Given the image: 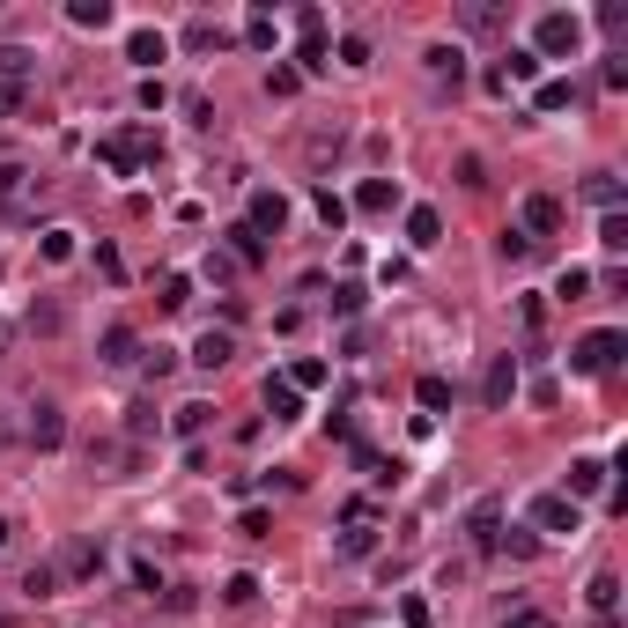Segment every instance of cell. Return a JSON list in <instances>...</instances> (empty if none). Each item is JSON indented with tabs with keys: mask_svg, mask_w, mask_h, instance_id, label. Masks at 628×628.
<instances>
[{
	"mask_svg": "<svg viewBox=\"0 0 628 628\" xmlns=\"http://www.w3.org/2000/svg\"><path fill=\"white\" fill-rule=\"evenodd\" d=\"M621 355H628V333L599 326V333H584L577 348H569V370L577 377H606V370H621Z\"/></svg>",
	"mask_w": 628,
	"mask_h": 628,
	"instance_id": "6da1fadb",
	"label": "cell"
},
{
	"mask_svg": "<svg viewBox=\"0 0 628 628\" xmlns=\"http://www.w3.org/2000/svg\"><path fill=\"white\" fill-rule=\"evenodd\" d=\"M577 45H584V23H577V15H540V23H532V60H577Z\"/></svg>",
	"mask_w": 628,
	"mask_h": 628,
	"instance_id": "7a4b0ae2",
	"label": "cell"
},
{
	"mask_svg": "<svg viewBox=\"0 0 628 628\" xmlns=\"http://www.w3.org/2000/svg\"><path fill=\"white\" fill-rule=\"evenodd\" d=\"M525 518H532V532H584V503H569L555 488V496H532Z\"/></svg>",
	"mask_w": 628,
	"mask_h": 628,
	"instance_id": "3957f363",
	"label": "cell"
},
{
	"mask_svg": "<svg viewBox=\"0 0 628 628\" xmlns=\"http://www.w3.org/2000/svg\"><path fill=\"white\" fill-rule=\"evenodd\" d=\"M97 156L119 170V178H133V170H141V156H156V141H148L141 126H126V133H111V141H97Z\"/></svg>",
	"mask_w": 628,
	"mask_h": 628,
	"instance_id": "277c9868",
	"label": "cell"
},
{
	"mask_svg": "<svg viewBox=\"0 0 628 628\" xmlns=\"http://www.w3.org/2000/svg\"><path fill=\"white\" fill-rule=\"evenodd\" d=\"M466 532H473V547L481 555H496V540H503V496H481L466 510Z\"/></svg>",
	"mask_w": 628,
	"mask_h": 628,
	"instance_id": "5b68a950",
	"label": "cell"
},
{
	"mask_svg": "<svg viewBox=\"0 0 628 628\" xmlns=\"http://www.w3.org/2000/svg\"><path fill=\"white\" fill-rule=\"evenodd\" d=\"M518 385H525V377H518V355H496V363H488L481 399H488V407H510V399H518Z\"/></svg>",
	"mask_w": 628,
	"mask_h": 628,
	"instance_id": "8992f818",
	"label": "cell"
},
{
	"mask_svg": "<svg viewBox=\"0 0 628 628\" xmlns=\"http://www.w3.org/2000/svg\"><path fill=\"white\" fill-rule=\"evenodd\" d=\"M60 436H67V414L52 407V399H37V407H30V444L37 451H60Z\"/></svg>",
	"mask_w": 628,
	"mask_h": 628,
	"instance_id": "52a82bcc",
	"label": "cell"
},
{
	"mask_svg": "<svg viewBox=\"0 0 628 628\" xmlns=\"http://www.w3.org/2000/svg\"><path fill=\"white\" fill-rule=\"evenodd\" d=\"M562 230V200L555 193H532L525 200V237H555Z\"/></svg>",
	"mask_w": 628,
	"mask_h": 628,
	"instance_id": "ba28073f",
	"label": "cell"
},
{
	"mask_svg": "<svg viewBox=\"0 0 628 628\" xmlns=\"http://www.w3.org/2000/svg\"><path fill=\"white\" fill-rule=\"evenodd\" d=\"M97 355H104V363H111V370H126V363H141V333H133V326H111V333L97 340Z\"/></svg>",
	"mask_w": 628,
	"mask_h": 628,
	"instance_id": "9c48e42d",
	"label": "cell"
},
{
	"mask_svg": "<svg viewBox=\"0 0 628 628\" xmlns=\"http://www.w3.org/2000/svg\"><path fill=\"white\" fill-rule=\"evenodd\" d=\"M599 488H606V459H577V466H569V481H562V496L584 503V496H599Z\"/></svg>",
	"mask_w": 628,
	"mask_h": 628,
	"instance_id": "30bf717a",
	"label": "cell"
},
{
	"mask_svg": "<svg viewBox=\"0 0 628 628\" xmlns=\"http://www.w3.org/2000/svg\"><path fill=\"white\" fill-rule=\"evenodd\" d=\"M126 60H133V67L170 60V37H163V30H126Z\"/></svg>",
	"mask_w": 628,
	"mask_h": 628,
	"instance_id": "8fae6325",
	"label": "cell"
},
{
	"mask_svg": "<svg viewBox=\"0 0 628 628\" xmlns=\"http://www.w3.org/2000/svg\"><path fill=\"white\" fill-rule=\"evenodd\" d=\"M281 222H289V200L281 193H252V222H244V230L266 237V230H281Z\"/></svg>",
	"mask_w": 628,
	"mask_h": 628,
	"instance_id": "7c38bea8",
	"label": "cell"
},
{
	"mask_svg": "<svg viewBox=\"0 0 628 628\" xmlns=\"http://www.w3.org/2000/svg\"><path fill=\"white\" fill-rule=\"evenodd\" d=\"M355 207H363V215H392V207H399V185H392V178H363V185H355Z\"/></svg>",
	"mask_w": 628,
	"mask_h": 628,
	"instance_id": "4fadbf2b",
	"label": "cell"
},
{
	"mask_svg": "<svg viewBox=\"0 0 628 628\" xmlns=\"http://www.w3.org/2000/svg\"><path fill=\"white\" fill-rule=\"evenodd\" d=\"M266 414H274V422H296L303 414V392L289 385V377H266Z\"/></svg>",
	"mask_w": 628,
	"mask_h": 628,
	"instance_id": "5bb4252c",
	"label": "cell"
},
{
	"mask_svg": "<svg viewBox=\"0 0 628 628\" xmlns=\"http://www.w3.org/2000/svg\"><path fill=\"white\" fill-rule=\"evenodd\" d=\"M230 355H237V340H230V333H215V326H207V333L193 340V363H200V370H222Z\"/></svg>",
	"mask_w": 628,
	"mask_h": 628,
	"instance_id": "9a60e30c",
	"label": "cell"
},
{
	"mask_svg": "<svg viewBox=\"0 0 628 628\" xmlns=\"http://www.w3.org/2000/svg\"><path fill=\"white\" fill-rule=\"evenodd\" d=\"M436 237H444V215H436V207H407V244L414 252H429Z\"/></svg>",
	"mask_w": 628,
	"mask_h": 628,
	"instance_id": "2e32d148",
	"label": "cell"
},
{
	"mask_svg": "<svg viewBox=\"0 0 628 628\" xmlns=\"http://www.w3.org/2000/svg\"><path fill=\"white\" fill-rule=\"evenodd\" d=\"M97 569H104V547L97 540H74L67 562H60V577H97Z\"/></svg>",
	"mask_w": 628,
	"mask_h": 628,
	"instance_id": "e0dca14e",
	"label": "cell"
},
{
	"mask_svg": "<svg viewBox=\"0 0 628 628\" xmlns=\"http://www.w3.org/2000/svg\"><path fill=\"white\" fill-rule=\"evenodd\" d=\"M584 599H592V614H599V621H614V606H621V577H614V569H599Z\"/></svg>",
	"mask_w": 628,
	"mask_h": 628,
	"instance_id": "ac0fdd59",
	"label": "cell"
},
{
	"mask_svg": "<svg viewBox=\"0 0 628 628\" xmlns=\"http://www.w3.org/2000/svg\"><path fill=\"white\" fill-rule=\"evenodd\" d=\"M370 547H377V525H370V518H348V532H340V555H348V562H363Z\"/></svg>",
	"mask_w": 628,
	"mask_h": 628,
	"instance_id": "d6986e66",
	"label": "cell"
},
{
	"mask_svg": "<svg viewBox=\"0 0 628 628\" xmlns=\"http://www.w3.org/2000/svg\"><path fill=\"white\" fill-rule=\"evenodd\" d=\"M67 23H74V30H111V0H74Z\"/></svg>",
	"mask_w": 628,
	"mask_h": 628,
	"instance_id": "ffe728a7",
	"label": "cell"
},
{
	"mask_svg": "<svg viewBox=\"0 0 628 628\" xmlns=\"http://www.w3.org/2000/svg\"><path fill=\"white\" fill-rule=\"evenodd\" d=\"M222 237H230V259H237V266H259V259H266V237H252L244 222H237V230H222Z\"/></svg>",
	"mask_w": 628,
	"mask_h": 628,
	"instance_id": "44dd1931",
	"label": "cell"
},
{
	"mask_svg": "<svg viewBox=\"0 0 628 628\" xmlns=\"http://www.w3.org/2000/svg\"><path fill=\"white\" fill-rule=\"evenodd\" d=\"M289 385H296V392H318V385H326V363H318V355H296V363H289Z\"/></svg>",
	"mask_w": 628,
	"mask_h": 628,
	"instance_id": "7402d4cb",
	"label": "cell"
},
{
	"mask_svg": "<svg viewBox=\"0 0 628 628\" xmlns=\"http://www.w3.org/2000/svg\"><path fill=\"white\" fill-rule=\"evenodd\" d=\"M569 104H577L569 82H540V89H532V111H569Z\"/></svg>",
	"mask_w": 628,
	"mask_h": 628,
	"instance_id": "603a6c76",
	"label": "cell"
},
{
	"mask_svg": "<svg viewBox=\"0 0 628 628\" xmlns=\"http://www.w3.org/2000/svg\"><path fill=\"white\" fill-rule=\"evenodd\" d=\"M244 45H252V52H274V15H266V8H252V23H244Z\"/></svg>",
	"mask_w": 628,
	"mask_h": 628,
	"instance_id": "cb8c5ba5",
	"label": "cell"
},
{
	"mask_svg": "<svg viewBox=\"0 0 628 628\" xmlns=\"http://www.w3.org/2000/svg\"><path fill=\"white\" fill-rule=\"evenodd\" d=\"M414 399H422L429 414H444V407H451V377H422V385H414Z\"/></svg>",
	"mask_w": 628,
	"mask_h": 628,
	"instance_id": "d4e9b609",
	"label": "cell"
},
{
	"mask_svg": "<svg viewBox=\"0 0 628 628\" xmlns=\"http://www.w3.org/2000/svg\"><path fill=\"white\" fill-rule=\"evenodd\" d=\"M185 52H222V30L207 23V15H200V23H185Z\"/></svg>",
	"mask_w": 628,
	"mask_h": 628,
	"instance_id": "484cf974",
	"label": "cell"
},
{
	"mask_svg": "<svg viewBox=\"0 0 628 628\" xmlns=\"http://www.w3.org/2000/svg\"><path fill=\"white\" fill-rule=\"evenodd\" d=\"M0 82H30V52L23 45H0Z\"/></svg>",
	"mask_w": 628,
	"mask_h": 628,
	"instance_id": "4316f807",
	"label": "cell"
},
{
	"mask_svg": "<svg viewBox=\"0 0 628 628\" xmlns=\"http://www.w3.org/2000/svg\"><path fill=\"white\" fill-rule=\"evenodd\" d=\"M37 252H45V266H67V259H74V230H45Z\"/></svg>",
	"mask_w": 628,
	"mask_h": 628,
	"instance_id": "83f0119b",
	"label": "cell"
},
{
	"mask_svg": "<svg viewBox=\"0 0 628 628\" xmlns=\"http://www.w3.org/2000/svg\"><path fill=\"white\" fill-rule=\"evenodd\" d=\"M23 592H30V599H52V592H60V569H52V562H37L30 577H23Z\"/></svg>",
	"mask_w": 628,
	"mask_h": 628,
	"instance_id": "f1b7e54d",
	"label": "cell"
},
{
	"mask_svg": "<svg viewBox=\"0 0 628 628\" xmlns=\"http://www.w3.org/2000/svg\"><path fill=\"white\" fill-rule=\"evenodd\" d=\"M422 60H429V74H451V82H459V60H466V52H459V45H429Z\"/></svg>",
	"mask_w": 628,
	"mask_h": 628,
	"instance_id": "f546056e",
	"label": "cell"
},
{
	"mask_svg": "<svg viewBox=\"0 0 628 628\" xmlns=\"http://www.w3.org/2000/svg\"><path fill=\"white\" fill-rule=\"evenodd\" d=\"M318 222H326V230H340V222H348V200H340L333 185H318Z\"/></svg>",
	"mask_w": 628,
	"mask_h": 628,
	"instance_id": "4dcf8cb0",
	"label": "cell"
},
{
	"mask_svg": "<svg viewBox=\"0 0 628 628\" xmlns=\"http://www.w3.org/2000/svg\"><path fill=\"white\" fill-rule=\"evenodd\" d=\"M193 303V274H163V311H185Z\"/></svg>",
	"mask_w": 628,
	"mask_h": 628,
	"instance_id": "1f68e13d",
	"label": "cell"
},
{
	"mask_svg": "<svg viewBox=\"0 0 628 628\" xmlns=\"http://www.w3.org/2000/svg\"><path fill=\"white\" fill-rule=\"evenodd\" d=\"M584 193H592V200L606 207V215H621V178H606V170H599V178L584 185Z\"/></svg>",
	"mask_w": 628,
	"mask_h": 628,
	"instance_id": "d6a6232c",
	"label": "cell"
},
{
	"mask_svg": "<svg viewBox=\"0 0 628 628\" xmlns=\"http://www.w3.org/2000/svg\"><path fill=\"white\" fill-rule=\"evenodd\" d=\"M222 599H230V606H252V599H259V577H252V569H237V577L222 584Z\"/></svg>",
	"mask_w": 628,
	"mask_h": 628,
	"instance_id": "836d02e7",
	"label": "cell"
},
{
	"mask_svg": "<svg viewBox=\"0 0 628 628\" xmlns=\"http://www.w3.org/2000/svg\"><path fill=\"white\" fill-rule=\"evenodd\" d=\"M207 414H215V407H200V399H193V407L170 414V429H178V436H200V429H207Z\"/></svg>",
	"mask_w": 628,
	"mask_h": 628,
	"instance_id": "e575fe53",
	"label": "cell"
},
{
	"mask_svg": "<svg viewBox=\"0 0 628 628\" xmlns=\"http://www.w3.org/2000/svg\"><path fill=\"white\" fill-rule=\"evenodd\" d=\"M23 178H30L23 163H0V207H15V200H23Z\"/></svg>",
	"mask_w": 628,
	"mask_h": 628,
	"instance_id": "d590c367",
	"label": "cell"
},
{
	"mask_svg": "<svg viewBox=\"0 0 628 628\" xmlns=\"http://www.w3.org/2000/svg\"><path fill=\"white\" fill-rule=\"evenodd\" d=\"M503 82H532V89H540V60H532V52H510V67H503Z\"/></svg>",
	"mask_w": 628,
	"mask_h": 628,
	"instance_id": "8d00e7d4",
	"label": "cell"
},
{
	"mask_svg": "<svg viewBox=\"0 0 628 628\" xmlns=\"http://www.w3.org/2000/svg\"><path fill=\"white\" fill-rule=\"evenodd\" d=\"M599 244H606V252H628V215H606L599 222Z\"/></svg>",
	"mask_w": 628,
	"mask_h": 628,
	"instance_id": "74e56055",
	"label": "cell"
},
{
	"mask_svg": "<svg viewBox=\"0 0 628 628\" xmlns=\"http://www.w3.org/2000/svg\"><path fill=\"white\" fill-rule=\"evenodd\" d=\"M496 252L518 266V259H532V237H525V230H503V237H496Z\"/></svg>",
	"mask_w": 628,
	"mask_h": 628,
	"instance_id": "f35d334b",
	"label": "cell"
},
{
	"mask_svg": "<svg viewBox=\"0 0 628 628\" xmlns=\"http://www.w3.org/2000/svg\"><path fill=\"white\" fill-rule=\"evenodd\" d=\"M296 89H303L296 67H274V74H266V97H296Z\"/></svg>",
	"mask_w": 628,
	"mask_h": 628,
	"instance_id": "ab89813d",
	"label": "cell"
},
{
	"mask_svg": "<svg viewBox=\"0 0 628 628\" xmlns=\"http://www.w3.org/2000/svg\"><path fill=\"white\" fill-rule=\"evenodd\" d=\"M584 289H592V274H584V266H569V274H562V281H555V296H562V303H577V296H584Z\"/></svg>",
	"mask_w": 628,
	"mask_h": 628,
	"instance_id": "60d3db41",
	"label": "cell"
},
{
	"mask_svg": "<svg viewBox=\"0 0 628 628\" xmlns=\"http://www.w3.org/2000/svg\"><path fill=\"white\" fill-rule=\"evenodd\" d=\"M237 532H244V540H266V532H274V518H266V510L252 503V510H244V518H237Z\"/></svg>",
	"mask_w": 628,
	"mask_h": 628,
	"instance_id": "b9f144b4",
	"label": "cell"
},
{
	"mask_svg": "<svg viewBox=\"0 0 628 628\" xmlns=\"http://www.w3.org/2000/svg\"><path fill=\"white\" fill-rule=\"evenodd\" d=\"M340 67H370V37H340Z\"/></svg>",
	"mask_w": 628,
	"mask_h": 628,
	"instance_id": "7bdbcfd3",
	"label": "cell"
},
{
	"mask_svg": "<svg viewBox=\"0 0 628 628\" xmlns=\"http://www.w3.org/2000/svg\"><path fill=\"white\" fill-rule=\"evenodd\" d=\"M30 326H37V333H60V326H67V311H60V303H37Z\"/></svg>",
	"mask_w": 628,
	"mask_h": 628,
	"instance_id": "ee69618b",
	"label": "cell"
},
{
	"mask_svg": "<svg viewBox=\"0 0 628 628\" xmlns=\"http://www.w3.org/2000/svg\"><path fill=\"white\" fill-rule=\"evenodd\" d=\"M496 547H510V555H518V562H532V555H540V540H532V532H503Z\"/></svg>",
	"mask_w": 628,
	"mask_h": 628,
	"instance_id": "f6af8a7d",
	"label": "cell"
},
{
	"mask_svg": "<svg viewBox=\"0 0 628 628\" xmlns=\"http://www.w3.org/2000/svg\"><path fill=\"white\" fill-rule=\"evenodd\" d=\"M399 621H407V628H429L436 614H429V599H399Z\"/></svg>",
	"mask_w": 628,
	"mask_h": 628,
	"instance_id": "bcb514c9",
	"label": "cell"
},
{
	"mask_svg": "<svg viewBox=\"0 0 628 628\" xmlns=\"http://www.w3.org/2000/svg\"><path fill=\"white\" fill-rule=\"evenodd\" d=\"M23 97H30L23 82H0V119H15V111H23Z\"/></svg>",
	"mask_w": 628,
	"mask_h": 628,
	"instance_id": "7dc6e473",
	"label": "cell"
},
{
	"mask_svg": "<svg viewBox=\"0 0 628 628\" xmlns=\"http://www.w3.org/2000/svg\"><path fill=\"white\" fill-rule=\"evenodd\" d=\"M503 628H555V621H547V614H510Z\"/></svg>",
	"mask_w": 628,
	"mask_h": 628,
	"instance_id": "c3c4849f",
	"label": "cell"
},
{
	"mask_svg": "<svg viewBox=\"0 0 628 628\" xmlns=\"http://www.w3.org/2000/svg\"><path fill=\"white\" fill-rule=\"evenodd\" d=\"M8 340H15V326H8V318H0V355H8Z\"/></svg>",
	"mask_w": 628,
	"mask_h": 628,
	"instance_id": "681fc988",
	"label": "cell"
},
{
	"mask_svg": "<svg viewBox=\"0 0 628 628\" xmlns=\"http://www.w3.org/2000/svg\"><path fill=\"white\" fill-rule=\"evenodd\" d=\"M8 540H15V518H0V547H8Z\"/></svg>",
	"mask_w": 628,
	"mask_h": 628,
	"instance_id": "f907efd6",
	"label": "cell"
},
{
	"mask_svg": "<svg viewBox=\"0 0 628 628\" xmlns=\"http://www.w3.org/2000/svg\"><path fill=\"white\" fill-rule=\"evenodd\" d=\"M0 628H15V621H8V614H0Z\"/></svg>",
	"mask_w": 628,
	"mask_h": 628,
	"instance_id": "816d5d0a",
	"label": "cell"
}]
</instances>
